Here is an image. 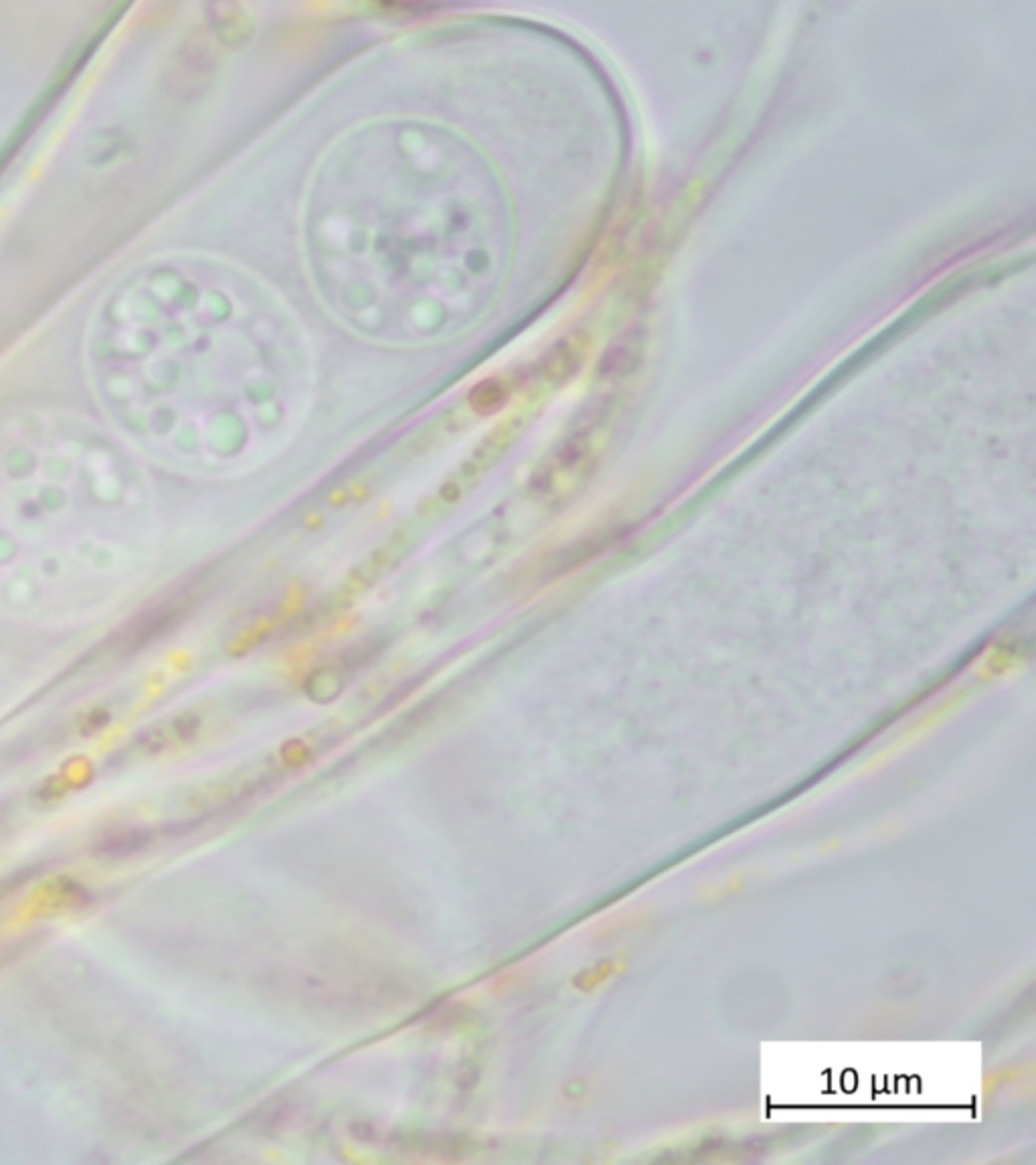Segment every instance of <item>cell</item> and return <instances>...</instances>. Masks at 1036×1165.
Segmentation results:
<instances>
[{
  "instance_id": "obj_1",
  "label": "cell",
  "mask_w": 1036,
  "mask_h": 1165,
  "mask_svg": "<svg viewBox=\"0 0 1036 1165\" xmlns=\"http://www.w3.org/2000/svg\"><path fill=\"white\" fill-rule=\"evenodd\" d=\"M154 551L152 488L118 433L45 407L0 412V613L95 619L134 593Z\"/></svg>"
},
{
  "instance_id": "obj_2",
  "label": "cell",
  "mask_w": 1036,
  "mask_h": 1165,
  "mask_svg": "<svg viewBox=\"0 0 1036 1165\" xmlns=\"http://www.w3.org/2000/svg\"><path fill=\"white\" fill-rule=\"evenodd\" d=\"M504 397H506L504 387H500L498 381L496 383L490 381L486 385L476 387V391L472 393L470 401H472V405L476 407L478 412H492L494 407H498L504 401Z\"/></svg>"
}]
</instances>
